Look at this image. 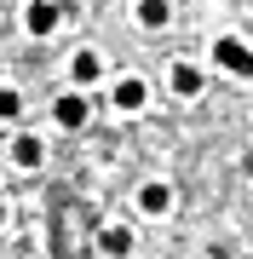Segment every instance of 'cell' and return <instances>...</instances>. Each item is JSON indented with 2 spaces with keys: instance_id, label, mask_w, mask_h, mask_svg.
Masks as SVG:
<instances>
[{
  "instance_id": "cell-1",
  "label": "cell",
  "mask_w": 253,
  "mask_h": 259,
  "mask_svg": "<svg viewBox=\"0 0 253 259\" xmlns=\"http://www.w3.org/2000/svg\"><path fill=\"white\" fill-rule=\"evenodd\" d=\"M213 64H225L230 75H242V81H247V75H253V52H247L236 35H219V40H213Z\"/></svg>"
},
{
  "instance_id": "cell-2",
  "label": "cell",
  "mask_w": 253,
  "mask_h": 259,
  "mask_svg": "<svg viewBox=\"0 0 253 259\" xmlns=\"http://www.w3.org/2000/svg\"><path fill=\"white\" fill-rule=\"evenodd\" d=\"M23 23H29V35H52L58 29V6L52 0H35V6L23 12Z\"/></svg>"
},
{
  "instance_id": "cell-3",
  "label": "cell",
  "mask_w": 253,
  "mask_h": 259,
  "mask_svg": "<svg viewBox=\"0 0 253 259\" xmlns=\"http://www.w3.org/2000/svg\"><path fill=\"white\" fill-rule=\"evenodd\" d=\"M86 115H92V104H86L81 93H64V98H58V121H64V127H86Z\"/></svg>"
},
{
  "instance_id": "cell-4",
  "label": "cell",
  "mask_w": 253,
  "mask_h": 259,
  "mask_svg": "<svg viewBox=\"0 0 253 259\" xmlns=\"http://www.w3.org/2000/svg\"><path fill=\"white\" fill-rule=\"evenodd\" d=\"M144 98L150 93H144L138 75H121V81H115V104H121V110H144Z\"/></svg>"
},
{
  "instance_id": "cell-5",
  "label": "cell",
  "mask_w": 253,
  "mask_h": 259,
  "mask_svg": "<svg viewBox=\"0 0 253 259\" xmlns=\"http://www.w3.org/2000/svg\"><path fill=\"white\" fill-rule=\"evenodd\" d=\"M12 161H18L23 173H35V167L46 161V144H40V139H18V144H12Z\"/></svg>"
},
{
  "instance_id": "cell-6",
  "label": "cell",
  "mask_w": 253,
  "mask_h": 259,
  "mask_svg": "<svg viewBox=\"0 0 253 259\" xmlns=\"http://www.w3.org/2000/svg\"><path fill=\"white\" fill-rule=\"evenodd\" d=\"M98 248L110 253V259H127L132 253V231H127V225H110V231L98 236Z\"/></svg>"
},
{
  "instance_id": "cell-7",
  "label": "cell",
  "mask_w": 253,
  "mask_h": 259,
  "mask_svg": "<svg viewBox=\"0 0 253 259\" xmlns=\"http://www.w3.org/2000/svg\"><path fill=\"white\" fill-rule=\"evenodd\" d=\"M167 18H173L167 0H138V23L144 29H167Z\"/></svg>"
},
{
  "instance_id": "cell-8",
  "label": "cell",
  "mask_w": 253,
  "mask_h": 259,
  "mask_svg": "<svg viewBox=\"0 0 253 259\" xmlns=\"http://www.w3.org/2000/svg\"><path fill=\"white\" fill-rule=\"evenodd\" d=\"M69 69H75V87H86V81H98L104 58H98V52H75V58H69Z\"/></svg>"
},
{
  "instance_id": "cell-9",
  "label": "cell",
  "mask_w": 253,
  "mask_h": 259,
  "mask_svg": "<svg viewBox=\"0 0 253 259\" xmlns=\"http://www.w3.org/2000/svg\"><path fill=\"white\" fill-rule=\"evenodd\" d=\"M138 202H144V213H167V207H173V190L156 179V185H144V190H138Z\"/></svg>"
},
{
  "instance_id": "cell-10",
  "label": "cell",
  "mask_w": 253,
  "mask_h": 259,
  "mask_svg": "<svg viewBox=\"0 0 253 259\" xmlns=\"http://www.w3.org/2000/svg\"><path fill=\"white\" fill-rule=\"evenodd\" d=\"M173 93H184V98L201 93V69L196 64H173Z\"/></svg>"
},
{
  "instance_id": "cell-11",
  "label": "cell",
  "mask_w": 253,
  "mask_h": 259,
  "mask_svg": "<svg viewBox=\"0 0 253 259\" xmlns=\"http://www.w3.org/2000/svg\"><path fill=\"white\" fill-rule=\"evenodd\" d=\"M18 110H23V98L12 87H0V121H18Z\"/></svg>"
},
{
  "instance_id": "cell-12",
  "label": "cell",
  "mask_w": 253,
  "mask_h": 259,
  "mask_svg": "<svg viewBox=\"0 0 253 259\" xmlns=\"http://www.w3.org/2000/svg\"><path fill=\"white\" fill-rule=\"evenodd\" d=\"M0 219H6V202H0Z\"/></svg>"
}]
</instances>
